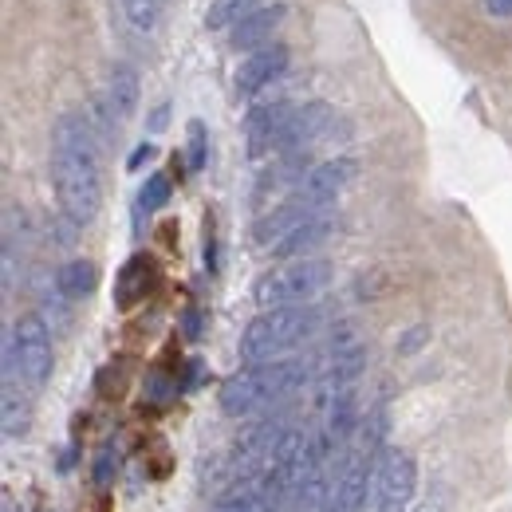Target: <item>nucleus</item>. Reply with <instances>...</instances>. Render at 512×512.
I'll return each mask as SVG.
<instances>
[{
  "label": "nucleus",
  "instance_id": "9b49d317",
  "mask_svg": "<svg viewBox=\"0 0 512 512\" xmlns=\"http://www.w3.org/2000/svg\"><path fill=\"white\" fill-rule=\"evenodd\" d=\"M284 4H260L253 8L249 16H241L233 28H229V36H233V48L241 52H256V48H264V44H272V32L284 24Z\"/></svg>",
  "mask_w": 512,
  "mask_h": 512
},
{
  "label": "nucleus",
  "instance_id": "ddd939ff",
  "mask_svg": "<svg viewBox=\"0 0 512 512\" xmlns=\"http://www.w3.org/2000/svg\"><path fill=\"white\" fill-rule=\"evenodd\" d=\"M331 233H335V213L327 209V213H320V217L296 225V229L272 249V256H276V260H300V256H312L320 245L331 241Z\"/></svg>",
  "mask_w": 512,
  "mask_h": 512
},
{
  "label": "nucleus",
  "instance_id": "6e6552de",
  "mask_svg": "<svg viewBox=\"0 0 512 512\" xmlns=\"http://www.w3.org/2000/svg\"><path fill=\"white\" fill-rule=\"evenodd\" d=\"M292 103H260L245 115V146H249V158L260 162L268 154H280V142H284V130L292 123Z\"/></svg>",
  "mask_w": 512,
  "mask_h": 512
},
{
  "label": "nucleus",
  "instance_id": "473e14b6",
  "mask_svg": "<svg viewBox=\"0 0 512 512\" xmlns=\"http://www.w3.org/2000/svg\"><path fill=\"white\" fill-rule=\"evenodd\" d=\"M4 512H16L12 509V497H4Z\"/></svg>",
  "mask_w": 512,
  "mask_h": 512
},
{
  "label": "nucleus",
  "instance_id": "aec40b11",
  "mask_svg": "<svg viewBox=\"0 0 512 512\" xmlns=\"http://www.w3.org/2000/svg\"><path fill=\"white\" fill-rule=\"evenodd\" d=\"M213 512H272L264 501H260V493H256V485L249 481V485H241V489H233L229 497H221L217 505H213Z\"/></svg>",
  "mask_w": 512,
  "mask_h": 512
},
{
  "label": "nucleus",
  "instance_id": "a211bd4d",
  "mask_svg": "<svg viewBox=\"0 0 512 512\" xmlns=\"http://www.w3.org/2000/svg\"><path fill=\"white\" fill-rule=\"evenodd\" d=\"M0 422H4V438H24L32 426V406L28 394H20L16 383H4V406H0Z\"/></svg>",
  "mask_w": 512,
  "mask_h": 512
},
{
  "label": "nucleus",
  "instance_id": "7ed1b4c3",
  "mask_svg": "<svg viewBox=\"0 0 512 512\" xmlns=\"http://www.w3.org/2000/svg\"><path fill=\"white\" fill-rule=\"evenodd\" d=\"M316 327H320V308H316V304L260 312V316L241 331V359H245V363L284 359L288 351H296L300 343H308V339L316 335Z\"/></svg>",
  "mask_w": 512,
  "mask_h": 512
},
{
  "label": "nucleus",
  "instance_id": "1a4fd4ad",
  "mask_svg": "<svg viewBox=\"0 0 512 512\" xmlns=\"http://www.w3.org/2000/svg\"><path fill=\"white\" fill-rule=\"evenodd\" d=\"M288 60H292V56H288L284 44H264V48L249 52V56L241 60V67H237V75H233L237 95H241V99H253L264 87H272L276 79H284Z\"/></svg>",
  "mask_w": 512,
  "mask_h": 512
},
{
  "label": "nucleus",
  "instance_id": "0eeeda50",
  "mask_svg": "<svg viewBox=\"0 0 512 512\" xmlns=\"http://www.w3.org/2000/svg\"><path fill=\"white\" fill-rule=\"evenodd\" d=\"M418 489V465L406 449L386 446L379 473H375V512H410Z\"/></svg>",
  "mask_w": 512,
  "mask_h": 512
},
{
  "label": "nucleus",
  "instance_id": "423d86ee",
  "mask_svg": "<svg viewBox=\"0 0 512 512\" xmlns=\"http://www.w3.org/2000/svg\"><path fill=\"white\" fill-rule=\"evenodd\" d=\"M331 205L327 201H320V197H312L308 190H296L288 193L280 205H272L264 217H256V225H253V245L256 249H276L296 225H304V221H312V217H320V213H327Z\"/></svg>",
  "mask_w": 512,
  "mask_h": 512
},
{
  "label": "nucleus",
  "instance_id": "f03ea898",
  "mask_svg": "<svg viewBox=\"0 0 512 512\" xmlns=\"http://www.w3.org/2000/svg\"><path fill=\"white\" fill-rule=\"evenodd\" d=\"M312 379V363L308 359H268V363H249L245 371L229 375L217 390V406L229 418H249L256 410L280 402L284 394H292L296 386Z\"/></svg>",
  "mask_w": 512,
  "mask_h": 512
},
{
  "label": "nucleus",
  "instance_id": "393cba45",
  "mask_svg": "<svg viewBox=\"0 0 512 512\" xmlns=\"http://www.w3.org/2000/svg\"><path fill=\"white\" fill-rule=\"evenodd\" d=\"M123 386H127V379H123V371H115V367H107V371L99 375V394H103V398L123 394Z\"/></svg>",
  "mask_w": 512,
  "mask_h": 512
},
{
  "label": "nucleus",
  "instance_id": "bb28decb",
  "mask_svg": "<svg viewBox=\"0 0 512 512\" xmlns=\"http://www.w3.org/2000/svg\"><path fill=\"white\" fill-rule=\"evenodd\" d=\"M146 390H150V402H166V398L174 394V386L166 383L162 375H150V379H146Z\"/></svg>",
  "mask_w": 512,
  "mask_h": 512
},
{
  "label": "nucleus",
  "instance_id": "dca6fc26",
  "mask_svg": "<svg viewBox=\"0 0 512 512\" xmlns=\"http://www.w3.org/2000/svg\"><path fill=\"white\" fill-rule=\"evenodd\" d=\"M99 288V264L95 260H67L56 268V292L64 300H87Z\"/></svg>",
  "mask_w": 512,
  "mask_h": 512
},
{
  "label": "nucleus",
  "instance_id": "2eb2a0df",
  "mask_svg": "<svg viewBox=\"0 0 512 512\" xmlns=\"http://www.w3.org/2000/svg\"><path fill=\"white\" fill-rule=\"evenodd\" d=\"M138 111V71L130 64H115L107 75V115L115 123H127Z\"/></svg>",
  "mask_w": 512,
  "mask_h": 512
},
{
  "label": "nucleus",
  "instance_id": "4468645a",
  "mask_svg": "<svg viewBox=\"0 0 512 512\" xmlns=\"http://www.w3.org/2000/svg\"><path fill=\"white\" fill-rule=\"evenodd\" d=\"M154 280H158V264L142 253L130 256L127 264L119 268V280H115V304H119L123 312H130L138 300H146V296H150Z\"/></svg>",
  "mask_w": 512,
  "mask_h": 512
},
{
  "label": "nucleus",
  "instance_id": "b1692460",
  "mask_svg": "<svg viewBox=\"0 0 512 512\" xmlns=\"http://www.w3.org/2000/svg\"><path fill=\"white\" fill-rule=\"evenodd\" d=\"M205 154H209V138H205V123L193 119L190 123V170L197 174L205 166Z\"/></svg>",
  "mask_w": 512,
  "mask_h": 512
},
{
  "label": "nucleus",
  "instance_id": "f257e3e1",
  "mask_svg": "<svg viewBox=\"0 0 512 512\" xmlns=\"http://www.w3.org/2000/svg\"><path fill=\"white\" fill-rule=\"evenodd\" d=\"M52 182L71 225H91L103 209L99 138L87 115L67 111L52 127Z\"/></svg>",
  "mask_w": 512,
  "mask_h": 512
},
{
  "label": "nucleus",
  "instance_id": "39448f33",
  "mask_svg": "<svg viewBox=\"0 0 512 512\" xmlns=\"http://www.w3.org/2000/svg\"><path fill=\"white\" fill-rule=\"evenodd\" d=\"M327 284H331V264L320 256H300V260H288V264L264 272L253 284V300L264 312L300 308V304H316V296Z\"/></svg>",
  "mask_w": 512,
  "mask_h": 512
},
{
  "label": "nucleus",
  "instance_id": "c756f323",
  "mask_svg": "<svg viewBox=\"0 0 512 512\" xmlns=\"http://www.w3.org/2000/svg\"><path fill=\"white\" fill-rule=\"evenodd\" d=\"M166 119H170V103H162V107L150 115V130H162L166 127Z\"/></svg>",
  "mask_w": 512,
  "mask_h": 512
},
{
  "label": "nucleus",
  "instance_id": "9d476101",
  "mask_svg": "<svg viewBox=\"0 0 512 512\" xmlns=\"http://www.w3.org/2000/svg\"><path fill=\"white\" fill-rule=\"evenodd\" d=\"M331 123H335V111H331L327 103H320V99L296 107V111H292V123H288V130H284L280 154H288V150H312L323 134L331 130Z\"/></svg>",
  "mask_w": 512,
  "mask_h": 512
},
{
  "label": "nucleus",
  "instance_id": "20e7f679",
  "mask_svg": "<svg viewBox=\"0 0 512 512\" xmlns=\"http://www.w3.org/2000/svg\"><path fill=\"white\" fill-rule=\"evenodd\" d=\"M52 367H56V355H52V331L44 316L28 312L8 327L4 335V383H20L28 390H44L52 379Z\"/></svg>",
  "mask_w": 512,
  "mask_h": 512
},
{
  "label": "nucleus",
  "instance_id": "a878e982",
  "mask_svg": "<svg viewBox=\"0 0 512 512\" xmlns=\"http://www.w3.org/2000/svg\"><path fill=\"white\" fill-rule=\"evenodd\" d=\"M426 339H430V327H410V331L402 335V343H398V355H414Z\"/></svg>",
  "mask_w": 512,
  "mask_h": 512
},
{
  "label": "nucleus",
  "instance_id": "6ab92c4d",
  "mask_svg": "<svg viewBox=\"0 0 512 512\" xmlns=\"http://www.w3.org/2000/svg\"><path fill=\"white\" fill-rule=\"evenodd\" d=\"M253 8H256V0H213L209 12H205V28L225 32V28H233L241 16H249Z\"/></svg>",
  "mask_w": 512,
  "mask_h": 512
},
{
  "label": "nucleus",
  "instance_id": "5701e85b",
  "mask_svg": "<svg viewBox=\"0 0 512 512\" xmlns=\"http://www.w3.org/2000/svg\"><path fill=\"white\" fill-rule=\"evenodd\" d=\"M115 473H119V453H115V446H103L99 449V457H95V485H111L115 481Z\"/></svg>",
  "mask_w": 512,
  "mask_h": 512
},
{
  "label": "nucleus",
  "instance_id": "7c9ffc66",
  "mask_svg": "<svg viewBox=\"0 0 512 512\" xmlns=\"http://www.w3.org/2000/svg\"><path fill=\"white\" fill-rule=\"evenodd\" d=\"M186 335H190V339H197V335H201V316H197V308H190V312H186Z\"/></svg>",
  "mask_w": 512,
  "mask_h": 512
},
{
  "label": "nucleus",
  "instance_id": "412c9836",
  "mask_svg": "<svg viewBox=\"0 0 512 512\" xmlns=\"http://www.w3.org/2000/svg\"><path fill=\"white\" fill-rule=\"evenodd\" d=\"M166 201H170V178L166 174H150L146 186L138 190V209L142 213H158Z\"/></svg>",
  "mask_w": 512,
  "mask_h": 512
},
{
  "label": "nucleus",
  "instance_id": "f8f14e48",
  "mask_svg": "<svg viewBox=\"0 0 512 512\" xmlns=\"http://www.w3.org/2000/svg\"><path fill=\"white\" fill-rule=\"evenodd\" d=\"M355 174H359L355 158H327V162L312 166V170L304 174L300 190H308L312 197H320V201H327V205H335V197L355 182Z\"/></svg>",
  "mask_w": 512,
  "mask_h": 512
},
{
  "label": "nucleus",
  "instance_id": "f3484780",
  "mask_svg": "<svg viewBox=\"0 0 512 512\" xmlns=\"http://www.w3.org/2000/svg\"><path fill=\"white\" fill-rule=\"evenodd\" d=\"M24 213L16 209V205H8L4 209V292H12L16 288V268H20V260L16 256H24Z\"/></svg>",
  "mask_w": 512,
  "mask_h": 512
},
{
  "label": "nucleus",
  "instance_id": "cd10ccee",
  "mask_svg": "<svg viewBox=\"0 0 512 512\" xmlns=\"http://www.w3.org/2000/svg\"><path fill=\"white\" fill-rule=\"evenodd\" d=\"M485 12L497 20H512V0H485Z\"/></svg>",
  "mask_w": 512,
  "mask_h": 512
},
{
  "label": "nucleus",
  "instance_id": "4be33fe9",
  "mask_svg": "<svg viewBox=\"0 0 512 512\" xmlns=\"http://www.w3.org/2000/svg\"><path fill=\"white\" fill-rule=\"evenodd\" d=\"M123 12L138 32H150L158 24V12H162V0H123Z\"/></svg>",
  "mask_w": 512,
  "mask_h": 512
},
{
  "label": "nucleus",
  "instance_id": "c85d7f7f",
  "mask_svg": "<svg viewBox=\"0 0 512 512\" xmlns=\"http://www.w3.org/2000/svg\"><path fill=\"white\" fill-rule=\"evenodd\" d=\"M150 158H154V146H150V142H142V146L130 154L127 166H130V170H138V166H142V162H150Z\"/></svg>",
  "mask_w": 512,
  "mask_h": 512
},
{
  "label": "nucleus",
  "instance_id": "2f4dec72",
  "mask_svg": "<svg viewBox=\"0 0 512 512\" xmlns=\"http://www.w3.org/2000/svg\"><path fill=\"white\" fill-rule=\"evenodd\" d=\"M414 512H446V505H442V501L434 497V501H426V505H418V509H414Z\"/></svg>",
  "mask_w": 512,
  "mask_h": 512
}]
</instances>
